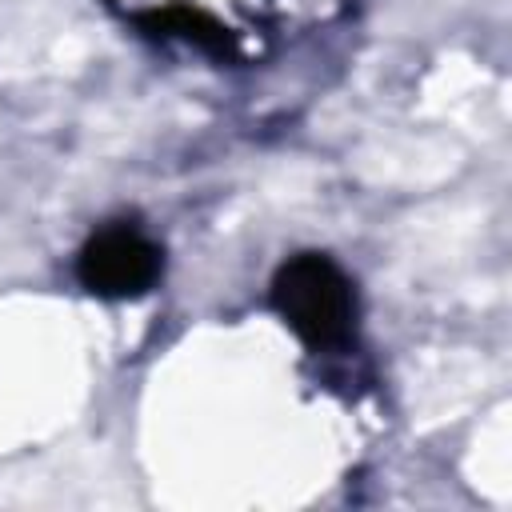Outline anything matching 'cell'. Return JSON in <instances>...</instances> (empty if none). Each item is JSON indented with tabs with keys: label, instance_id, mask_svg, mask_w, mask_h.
Here are the masks:
<instances>
[{
	"label": "cell",
	"instance_id": "6da1fadb",
	"mask_svg": "<svg viewBox=\"0 0 512 512\" xmlns=\"http://www.w3.org/2000/svg\"><path fill=\"white\" fill-rule=\"evenodd\" d=\"M272 308L308 348H336L356 328V288L324 252H300L276 268Z\"/></svg>",
	"mask_w": 512,
	"mask_h": 512
},
{
	"label": "cell",
	"instance_id": "7a4b0ae2",
	"mask_svg": "<svg viewBox=\"0 0 512 512\" xmlns=\"http://www.w3.org/2000/svg\"><path fill=\"white\" fill-rule=\"evenodd\" d=\"M164 272V252L132 224H108L88 236L76 256V276L92 296L128 300L144 296Z\"/></svg>",
	"mask_w": 512,
	"mask_h": 512
},
{
	"label": "cell",
	"instance_id": "3957f363",
	"mask_svg": "<svg viewBox=\"0 0 512 512\" xmlns=\"http://www.w3.org/2000/svg\"><path fill=\"white\" fill-rule=\"evenodd\" d=\"M140 24L152 32V36H180V40H192L216 56H232L236 44H232V32L208 16L204 8H188V4H168V8H156V12H144Z\"/></svg>",
	"mask_w": 512,
	"mask_h": 512
}]
</instances>
